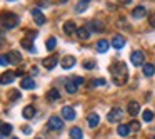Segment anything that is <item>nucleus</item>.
Wrapping results in <instances>:
<instances>
[{
    "mask_svg": "<svg viewBox=\"0 0 155 139\" xmlns=\"http://www.w3.org/2000/svg\"><path fill=\"white\" fill-rule=\"evenodd\" d=\"M45 47H47V50H54V49L57 47V39H55V37H50L47 42H45Z\"/></svg>",
    "mask_w": 155,
    "mask_h": 139,
    "instance_id": "27",
    "label": "nucleus"
},
{
    "mask_svg": "<svg viewBox=\"0 0 155 139\" xmlns=\"http://www.w3.org/2000/svg\"><path fill=\"white\" fill-rule=\"evenodd\" d=\"M87 2L85 0H80L77 5H75V12H78V14H82V12H85V9H87Z\"/></svg>",
    "mask_w": 155,
    "mask_h": 139,
    "instance_id": "28",
    "label": "nucleus"
},
{
    "mask_svg": "<svg viewBox=\"0 0 155 139\" xmlns=\"http://www.w3.org/2000/svg\"><path fill=\"white\" fill-rule=\"evenodd\" d=\"M147 15V10H145V7H142V5H138V7L134 9V12H132V17L134 19H142Z\"/></svg>",
    "mask_w": 155,
    "mask_h": 139,
    "instance_id": "17",
    "label": "nucleus"
},
{
    "mask_svg": "<svg viewBox=\"0 0 155 139\" xmlns=\"http://www.w3.org/2000/svg\"><path fill=\"white\" fill-rule=\"evenodd\" d=\"M148 24H150L152 27L155 29V14H150V15H148Z\"/></svg>",
    "mask_w": 155,
    "mask_h": 139,
    "instance_id": "34",
    "label": "nucleus"
},
{
    "mask_svg": "<svg viewBox=\"0 0 155 139\" xmlns=\"http://www.w3.org/2000/svg\"><path fill=\"white\" fill-rule=\"evenodd\" d=\"M0 22H2V25L5 29H15L18 25V22H20V19L15 14H12V12H4L0 15Z\"/></svg>",
    "mask_w": 155,
    "mask_h": 139,
    "instance_id": "2",
    "label": "nucleus"
},
{
    "mask_svg": "<svg viewBox=\"0 0 155 139\" xmlns=\"http://www.w3.org/2000/svg\"><path fill=\"white\" fill-rule=\"evenodd\" d=\"M94 85H105V79H97V81L92 82Z\"/></svg>",
    "mask_w": 155,
    "mask_h": 139,
    "instance_id": "36",
    "label": "nucleus"
},
{
    "mask_svg": "<svg viewBox=\"0 0 155 139\" xmlns=\"http://www.w3.org/2000/svg\"><path fill=\"white\" fill-rule=\"evenodd\" d=\"M62 117L67 119V121H74L75 119V109L70 106H64L62 107Z\"/></svg>",
    "mask_w": 155,
    "mask_h": 139,
    "instance_id": "8",
    "label": "nucleus"
},
{
    "mask_svg": "<svg viewBox=\"0 0 155 139\" xmlns=\"http://www.w3.org/2000/svg\"><path fill=\"white\" fill-rule=\"evenodd\" d=\"M75 34H77V37L82 39V40H87V39H90V30H88L87 27H78Z\"/></svg>",
    "mask_w": 155,
    "mask_h": 139,
    "instance_id": "13",
    "label": "nucleus"
},
{
    "mask_svg": "<svg viewBox=\"0 0 155 139\" xmlns=\"http://www.w3.org/2000/svg\"><path fill=\"white\" fill-rule=\"evenodd\" d=\"M8 2H15V0H8Z\"/></svg>",
    "mask_w": 155,
    "mask_h": 139,
    "instance_id": "42",
    "label": "nucleus"
},
{
    "mask_svg": "<svg viewBox=\"0 0 155 139\" xmlns=\"http://www.w3.org/2000/svg\"><path fill=\"white\" fill-rule=\"evenodd\" d=\"M130 61H132V64L137 65V67H140V65L143 67V64H145V54H143V52H140V50H135V52H132Z\"/></svg>",
    "mask_w": 155,
    "mask_h": 139,
    "instance_id": "3",
    "label": "nucleus"
},
{
    "mask_svg": "<svg viewBox=\"0 0 155 139\" xmlns=\"http://www.w3.org/2000/svg\"><path fill=\"white\" fill-rule=\"evenodd\" d=\"M95 47H97V50L100 52V54H104V52H107V50H108V42L102 39V40H98V42H97V45H95Z\"/></svg>",
    "mask_w": 155,
    "mask_h": 139,
    "instance_id": "22",
    "label": "nucleus"
},
{
    "mask_svg": "<svg viewBox=\"0 0 155 139\" xmlns=\"http://www.w3.org/2000/svg\"><path fill=\"white\" fill-rule=\"evenodd\" d=\"M12 139H18V137H12Z\"/></svg>",
    "mask_w": 155,
    "mask_h": 139,
    "instance_id": "43",
    "label": "nucleus"
},
{
    "mask_svg": "<svg viewBox=\"0 0 155 139\" xmlns=\"http://www.w3.org/2000/svg\"><path fill=\"white\" fill-rule=\"evenodd\" d=\"M20 97V92L18 91H10V101H17Z\"/></svg>",
    "mask_w": 155,
    "mask_h": 139,
    "instance_id": "31",
    "label": "nucleus"
},
{
    "mask_svg": "<svg viewBox=\"0 0 155 139\" xmlns=\"http://www.w3.org/2000/svg\"><path fill=\"white\" fill-rule=\"evenodd\" d=\"M22 116H24L25 119H32L35 116V107L34 106H25L24 111H22Z\"/></svg>",
    "mask_w": 155,
    "mask_h": 139,
    "instance_id": "18",
    "label": "nucleus"
},
{
    "mask_svg": "<svg viewBox=\"0 0 155 139\" xmlns=\"http://www.w3.org/2000/svg\"><path fill=\"white\" fill-rule=\"evenodd\" d=\"M87 122H88V127H97V126H98V122H100V117H98V114L92 112V114H88Z\"/></svg>",
    "mask_w": 155,
    "mask_h": 139,
    "instance_id": "15",
    "label": "nucleus"
},
{
    "mask_svg": "<svg viewBox=\"0 0 155 139\" xmlns=\"http://www.w3.org/2000/svg\"><path fill=\"white\" fill-rule=\"evenodd\" d=\"M127 111H128V114H130V116H137V114H138V111H140V104H138L137 101H132V102H128V106H127Z\"/></svg>",
    "mask_w": 155,
    "mask_h": 139,
    "instance_id": "12",
    "label": "nucleus"
},
{
    "mask_svg": "<svg viewBox=\"0 0 155 139\" xmlns=\"http://www.w3.org/2000/svg\"><path fill=\"white\" fill-rule=\"evenodd\" d=\"M42 64H44V67H45V69H48V71H52V69H54L55 65L58 64V59L55 57V55H52V57H47V59H44V62H42Z\"/></svg>",
    "mask_w": 155,
    "mask_h": 139,
    "instance_id": "11",
    "label": "nucleus"
},
{
    "mask_svg": "<svg viewBox=\"0 0 155 139\" xmlns=\"http://www.w3.org/2000/svg\"><path fill=\"white\" fill-rule=\"evenodd\" d=\"M64 32L65 34H74V32H77V27H75V24L72 20H68V22H65V25H64Z\"/></svg>",
    "mask_w": 155,
    "mask_h": 139,
    "instance_id": "21",
    "label": "nucleus"
},
{
    "mask_svg": "<svg viewBox=\"0 0 155 139\" xmlns=\"http://www.w3.org/2000/svg\"><path fill=\"white\" fill-rule=\"evenodd\" d=\"M10 132H12V126L8 122H0V134L8 136Z\"/></svg>",
    "mask_w": 155,
    "mask_h": 139,
    "instance_id": "23",
    "label": "nucleus"
},
{
    "mask_svg": "<svg viewBox=\"0 0 155 139\" xmlns=\"http://www.w3.org/2000/svg\"><path fill=\"white\" fill-rule=\"evenodd\" d=\"M0 65H8L7 57H4V55H0Z\"/></svg>",
    "mask_w": 155,
    "mask_h": 139,
    "instance_id": "37",
    "label": "nucleus"
},
{
    "mask_svg": "<svg viewBox=\"0 0 155 139\" xmlns=\"http://www.w3.org/2000/svg\"><path fill=\"white\" fill-rule=\"evenodd\" d=\"M4 39H5V35H4V32L0 30V45L4 44Z\"/></svg>",
    "mask_w": 155,
    "mask_h": 139,
    "instance_id": "39",
    "label": "nucleus"
},
{
    "mask_svg": "<svg viewBox=\"0 0 155 139\" xmlns=\"http://www.w3.org/2000/svg\"><path fill=\"white\" fill-rule=\"evenodd\" d=\"M75 64H77V59H75L74 55H65V57L62 59V67L64 69H72Z\"/></svg>",
    "mask_w": 155,
    "mask_h": 139,
    "instance_id": "9",
    "label": "nucleus"
},
{
    "mask_svg": "<svg viewBox=\"0 0 155 139\" xmlns=\"http://www.w3.org/2000/svg\"><path fill=\"white\" fill-rule=\"evenodd\" d=\"M7 61H8V64H18V62L22 61L20 52H17V50L8 52V54H7Z\"/></svg>",
    "mask_w": 155,
    "mask_h": 139,
    "instance_id": "10",
    "label": "nucleus"
},
{
    "mask_svg": "<svg viewBox=\"0 0 155 139\" xmlns=\"http://www.w3.org/2000/svg\"><path fill=\"white\" fill-rule=\"evenodd\" d=\"M68 0H60V4H67Z\"/></svg>",
    "mask_w": 155,
    "mask_h": 139,
    "instance_id": "40",
    "label": "nucleus"
},
{
    "mask_svg": "<svg viewBox=\"0 0 155 139\" xmlns=\"http://www.w3.org/2000/svg\"><path fill=\"white\" fill-rule=\"evenodd\" d=\"M124 45H125V39L122 37V35H115V37L112 39V47H114V49H117V50H118V49H122Z\"/></svg>",
    "mask_w": 155,
    "mask_h": 139,
    "instance_id": "14",
    "label": "nucleus"
},
{
    "mask_svg": "<svg viewBox=\"0 0 155 139\" xmlns=\"http://www.w3.org/2000/svg\"><path fill=\"white\" fill-rule=\"evenodd\" d=\"M128 127H130V131H132V129H134V131H138V129H140V124H138L137 121H132Z\"/></svg>",
    "mask_w": 155,
    "mask_h": 139,
    "instance_id": "32",
    "label": "nucleus"
},
{
    "mask_svg": "<svg viewBox=\"0 0 155 139\" xmlns=\"http://www.w3.org/2000/svg\"><path fill=\"white\" fill-rule=\"evenodd\" d=\"M77 89H78V85L75 84L72 79H68V81L65 82V91H67L68 94H75V92H77Z\"/></svg>",
    "mask_w": 155,
    "mask_h": 139,
    "instance_id": "19",
    "label": "nucleus"
},
{
    "mask_svg": "<svg viewBox=\"0 0 155 139\" xmlns=\"http://www.w3.org/2000/svg\"><path fill=\"white\" fill-rule=\"evenodd\" d=\"M58 97H60V92H58L57 89H50V91L47 92V99H48V101H57Z\"/></svg>",
    "mask_w": 155,
    "mask_h": 139,
    "instance_id": "26",
    "label": "nucleus"
},
{
    "mask_svg": "<svg viewBox=\"0 0 155 139\" xmlns=\"http://www.w3.org/2000/svg\"><path fill=\"white\" fill-rule=\"evenodd\" d=\"M84 134H82V129L80 127H72L70 129V139H82Z\"/></svg>",
    "mask_w": 155,
    "mask_h": 139,
    "instance_id": "24",
    "label": "nucleus"
},
{
    "mask_svg": "<svg viewBox=\"0 0 155 139\" xmlns=\"http://www.w3.org/2000/svg\"><path fill=\"white\" fill-rule=\"evenodd\" d=\"M84 67H85V69H94V67H95V62H94V61H85V62H84Z\"/></svg>",
    "mask_w": 155,
    "mask_h": 139,
    "instance_id": "33",
    "label": "nucleus"
},
{
    "mask_svg": "<svg viewBox=\"0 0 155 139\" xmlns=\"http://www.w3.org/2000/svg\"><path fill=\"white\" fill-rule=\"evenodd\" d=\"M110 72H112V75H114V84L115 85H124L125 82H127L128 71H127V65H125L124 62H120V64H117V65H112Z\"/></svg>",
    "mask_w": 155,
    "mask_h": 139,
    "instance_id": "1",
    "label": "nucleus"
},
{
    "mask_svg": "<svg viewBox=\"0 0 155 139\" xmlns=\"http://www.w3.org/2000/svg\"><path fill=\"white\" fill-rule=\"evenodd\" d=\"M142 117H143V121H145V122H152V121H153V112H152L150 109H147V111H143Z\"/></svg>",
    "mask_w": 155,
    "mask_h": 139,
    "instance_id": "29",
    "label": "nucleus"
},
{
    "mask_svg": "<svg viewBox=\"0 0 155 139\" xmlns=\"http://www.w3.org/2000/svg\"><path fill=\"white\" fill-rule=\"evenodd\" d=\"M85 2H87V4H88V2H90V0H85Z\"/></svg>",
    "mask_w": 155,
    "mask_h": 139,
    "instance_id": "41",
    "label": "nucleus"
},
{
    "mask_svg": "<svg viewBox=\"0 0 155 139\" xmlns=\"http://www.w3.org/2000/svg\"><path fill=\"white\" fill-rule=\"evenodd\" d=\"M30 132H32V129L28 127V126H25V127H24V134H30Z\"/></svg>",
    "mask_w": 155,
    "mask_h": 139,
    "instance_id": "38",
    "label": "nucleus"
},
{
    "mask_svg": "<svg viewBox=\"0 0 155 139\" xmlns=\"http://www.w3.org/2000/svg\"><path fill=\"white\" fill-rule=\"evenodd\" d=\"M62 127H64V121H62L60 117L52 116V117L48 119V129H52V131H60Z\"/></svg>",
    "mask_w": 155,
    "mask_h": 139,
    "instance_id": "4",
    "label": "nucleus"
},
{
    "mask_svg": "<svg viewBox=\"0 0 155 139\" xmlns=\"http://www.w3.org/2000/svg\"><path fill=\"white\" fill-rule=\"evenodd\" d=\"M15 77H17V74L12 71H7L4 72V74H0V84L5 85V84H12V82L15 81Z\"/></svg>",
    "mask_w": 155,
    "mask_h": 139,
    "instance_id": "5",
    "label": "nucleus"
},
{
    "mask_svg": "<svg viewBox=\"0 0 155 139\" xmlns=\"http://www.w3.org/2000/svg\"><path fill=\"white\" fill-rule=\"evenodd\" d=\"M32 17H34V20H35L37 25H44L45 22H47V19H45V15L42 14L40 9H32Z\"/></svg>",
    "mask_w": 155,
    "mask_h": 139,
    "instance_id": "6",
    "label": "nucleus"
},
{
    "mask_svg": "<svg viewBox=\"0 0 155 139\" xmlns=\"http://www.w3.org/2000/svg\"><path fill=\"white\" fill-rule=\"evenodd\" d=\"M20 87L22 89H35V81L32 77H25L20 81Z\"/></svg>",
    "mask_w": 155,
    "mask_h": 139,
    "instance_id": "16",
    "label": "nucleus"
},
{
    "mask_svg": "<svg viewBox=\"0 0 155 139\" xmlns=\"http://www.w3.org/2000/svg\"><path fill=\"white\" fill-rule=\"evenodd\" d=\"M107 119H108V122H115V121L118 122L122 119V109L120 107H114L110 112H108Z\"/></svg>",
    "mask_w": 155,
    "mask_h": 139,
    "instance_id": "7",
    "label": "nucleus"
},
{
    "mask_svg": "<svg viewBox=\"0 0 155 139\" xmlns=\"http://www.w3.org/2000/svg\"><path fill=\"white\" fill-rule=\"evenodd\" d=\"M72 81L75 82L77 85H80V84H84V77H72Z\"/></svg>",
    "mask_w": 155,
    "mask_h": 139,
    "instance_id": "35",
    "label": "nucleus"
},
{
    "mask_svg": "<svg viewBox=\"0 0 155 139\" xmlns=\"http://www.w3.org/2000/svg\"><path fill=\"white\" fill-rule=\"evenodd\" d=\"M155 74V65L153 64H143V75L145 77H152Z\"/></svg>",
    "mask_w": 155,
    "mask_h": 139,
    "instance_id": "20",
    "label": "nucleus"
},
{
    "mask_svg": "<svg viewBox=\"0 0 155 139\" xmlns=\"http://www.w3.org/2000/svg\"><path fill=\"white\" fill-rule=\"evenodd\" d=\"M90 29H92V30H95V32H102V30H104V25H102L98 20H94L90 24Z\"/></svg>",
    "mask_w": 155,
    "mask_h": 139,
    "instance_id": "30",
    "label": "nucleus"
},
{
    "mask_svg": "<svg viewBox=\"0 0 155 139\" xmlns=\"http://www.w3.org/2000/svg\"><path fill=\"white\" fill-rule=\"evenodd\" d=\"M117 132H118V136L125 137V136L130 134V127H128L127 124H120V126H118V129H117Z\"/></svg>",
    "mask_w": 155,
    "mask_h": 139,
    "instance_id": "25",
    "label": "nucleus"
}]
</instances>
